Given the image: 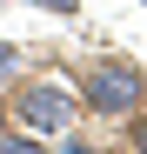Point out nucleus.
Returning a JSON list of instances; mask_svg holds the SVG:
<instances>
[{
  "label": "nucleus",
  "instance_id": "7ed1b4c3",
  "mask_svg": "<svg viewBox=\"0 0 147 154\" xmlns=\"http://www.w3.org/2000/svg\"><path fill=\"white\" fill-rule=\"evenodd\" d=\"M120 127H127V147H140V154H147V107H140V114H127Z\"/></svg>",
  "mask_w": 147,
  "mask_h": 154
},
{
  "label": "nucleus",
  "instance_id": "20e7f679",
  "mask_svg": "<svg viewBox=\"0 0 147 154\" xmlns=\"http://www.w3.org/2000/svg\"><path fill=\"white\" fill-rule=\"evenodd\" d=\"M14 74H20V47H14V40H0V87H7Z\"/></svg>",
  "mask_w": 147,
  "mask_h": 154
},
{
  "label": "nucleus",
  "instance_id": "f03ea898",
  "mask_svg": "<svg viewBox=\"0 0 147 154\" xmlns=\"http://www.w3.org/2000/svg\"><path fill=\"white\" fill-rule=\"evenodd\" d=\"M7 107H14L20 127H34V134H67L74 114H80V94H74L67 81H47V74H40V81H20L14 87Z\"/></svg>",
  "mask_w": 147,
  "mask_h": 154
},
{
  "label": "nucleus",
  "instance_id": "f257e3e1",
  "mask_svg": "<svg viewBox=\"0 0 147 154\" xmlns=\"http://www.w3.org/2000/svg\"><path fill=\"white\" fill-rule=\"evenodd\" d=\"M74 94H80V114H94V121H127L147 107V74L134 60H94Z\"/></svg>",
  "mask_w": 147,
  "mask_h": 154
},
{
  "label": "nucleus",
  "instance_id": "39448f33",
  "mask_svg": "<svg viewBox=\"0 0 147 154\" xmlns=\"http://www.w3.org/2000/svg\"><path fill=\"white\" fill-rule=\"evenodd\" d=\"M27 7H40V14H74L80 0H27Z\"/></svg>",
  "mask_w": 147,
  "mask_h": 154
},
{
  "label": "nucleus",
  "instance_id": "423d86ee",
  "mask_svg": "<svg viewBox=\"0 0 147 154\" xmlns=\"http://www.w3.org/2000/svg\"><path fill=\"white\" fill-rule=\"evenodd\" d=\"M0 141H7V94H0Z\"/></svg>",
  "mask_w": 147,
  "mask_h": 154
}]
</instances>
